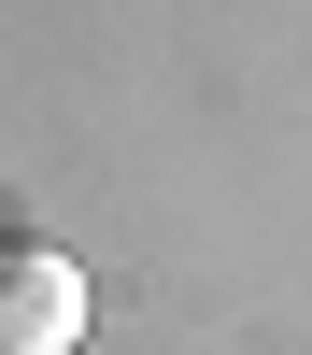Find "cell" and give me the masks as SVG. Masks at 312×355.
<instances>
[{"instance_id":"6da1fadb","label":"cell","mask_w":312,"mask_h":355,"mask_svg":"<svg viewBox=\"0 0 312 355\" xmlns=\"http://www.w3.org/2000/svg\"><path fill=\"white\" fill-rule=\"evenodd\" d=\"M85 270L71 256H43V242H0V355H71L85 341Z\"/></svg>"}]
</instances>
